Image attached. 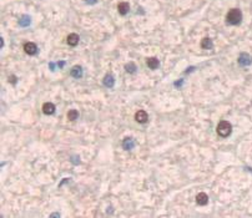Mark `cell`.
I'll list each match as a JSON object with an SVG mask.
<instances>
[{
  "instance_id": "16",
  "label": "cell",
  "mask_w": 252,
  "mask_h": 218,
  "mask_svg": "<svg viewBox=\"0 0 252 218\" xmlns=\"http://www.w3.org/2000/svg\"><path fill=\"white\" fill-rule=\"evenodd\" d=\"M125 70L129 72V74H134L136 71V65L134 62H129L125 65Z\"/></svg>"
},
{
  "instance_id": "3",
  "label": "cell",
  "mask_w": 252,
  "mask_h": 218,
  "mask_svg": "<svg viewBox=\"0 0 252 218\" xmlns=\"http://www.w3.org/2000/svg\"><path fill=\"white\" fill-rule=\"evenodd\" d=\"M239 64L241 66H247V65H251L252 64V57L247 54V52H244L240 55L239 57Z\"/></svg>"
},
{
  "instance_id": "11",
  "label": "cell",
  "mask_w": 252,
  "mask_h": 218,
  "mask_svg": "<svg viewBox=\"0 0 252 218\" xmlns=\"http://www.w3.org/2000/svg\"><path fill=\"white\" fill-rule=\"evenodd\" d=\"M134 146H135V141H134L132 138H130V137L125 138V140H124V142H123V147L125 148L126 151L132 150V148H134Z\"/></svg>"
},
{
  "instance_id": "2",
  "label": "cell",
  "mask_w": 252,
  "mask_h": 218,
  "mask_svg": "<svg viewBox=\"0 0 252 218\" xmlns=\"http://www.w3.org/2000/svg\"><path fill=\"white\" fill-rule=\"evenodd\" d=\"M216 131H217L219 136H221V137H227V136H230L231 132H232V126H231V123H230L229 121H225V120H224V121H221V122L217 125Z\"/></svg>"
},
{
  "instance_id": "4",
  "label": "cell",
  "mask_w": 252,
  "mask_h": 218,
  "mask_svg": "<svg viewBox=\"0 0 252 218\" xmlns=\"http://www.w3.org/2000/svg\"><path fill=\"white\" fill-rule=\"evenodd\" d=\"M135 120H136L139 123H145V122H147V120H149V115H147V112L140 110V111L136 112V115H135Z\"/></svg>"
},
{
  "instance_id": "12",
  "label": "cell",
  "mask_w": 252,
  "mask_h": 218,
  "mask_svg": "<svg viewBox=\"0 0 252 218\" xmlns=\"http://www.w3.org/2000/svg\"><path fill=\"white\" fill-rule=\"evenodd\" d=\"M212 46H214V44H212V40L210 37H204L202 39V41H201V47L202 49L210 50V49H212Z\"/></svg>"
},
{
  "instance_id": "7",
  "label": "cell",
  "mask_w": 252,
  "mask_h": 218,
  "mask_svg": "<svg viewBox=\"0 0 252 218\" xmlns=\"http://www.w3.org/2000/svg\"><path fill=\"white\" fill-rule=\"evenodd\" d=\"M79 35L78 34H69L68 35V37H66V41H68V44L70 45V46H75V45H78V42H79Z\"/></svg>"
},
{
  "instance_id": "14",
  "label": "cell",
  "mask_w": 252,
  "mask_h": 218,
  "mask_svg": "<svg viewBox=\"0 0 252 218\" xmlns=\"http://www.w3.org/2000/svg\"><path fill=\"white\" fill-rule=\"evenodd\" d=\"M81 75H83V69H81V66L78 65V66H74V67L71 69V76L79 79V77H81Z\"/></svg>"
},
{
  "instance_id": "6",
  "label": "cell",
  "mask_w": 252,
  "mask_h": 218,
  "mask_svg": "<svg viewBox=\"0 0 252 218\" xmlns=\"http://www.w3.org/2000/svg\"><path fill=\"white\" fill-rule=\"evenodd\" d=\"M196 202H197V205H200V206H205V205H207V202H209V196H207L206 193H204V192H200V193L196 196Z\"/></svg>"
},
{
  "instance_id": "19",
  "label": "cell",
  "mask_w": 252,
  "mask_h": 218,
  "mask_svg": "<svg viewBox=\"0 0 252 218\" xmlns=\"http://www.w3.org/2000/svg\"><path fill=\"white\" fill-rule=\"evenodd\" d=\"M96 0H86V2H89V4H94Z\"/></svg>"
},
{
  "instance_id": "15",
  "label": "cell",
  "mask_w": 252,
  "mask_h": 218,
  "mask_svg": "<svg viewBox=\"0 0 252 218\" xmlns=\"http://www.w3.org/2000/svg\"><path fill=\"white\" fill-rule=\"evenodd\" d=\"M78 117H79V112H78L76 110H70V111L68 112V120L74 121V120H76Z\"/></svg>"
},
{
  "instance_id": "18",
  "label": "cell",
  "mask_w": 252,
  "mask_h": 218,
  "mask_svg": "<svg viewBox=\"0 0 252 218\" xmlns=\"http://www.w3.org/2000/svg\"><path fill=\"white\" fill-rule=\"evenodd\" d=\"M10 82H11V84H13V82L15 84V82H16V77H10Z\"/></svg>"
},
{
  "instance_id": "17",
  "label": "cell",
  "mask_w": 252,
  "mask_h": 218,
  "mask_svg": "<svg viewBox=\"0 0 252 218\" xmlns=\"http://www.w3.org/2000/svg\"><path fill=\"white\" fill-rule=\"evenodd\" d=\"M30 24V20H29V17L28 16H25V17H21V20H20V25H29Z\"/></svg>"
},
{
  "instance_id": "5",
  "label": "cell",
  "mask_w": 252,
  "mask_h": 218,
  "mask_svg": "<svg viewBox=\"0 0 252 218\" xmlns=\"http://www.w3.org/2000/svg\"><path fill=\"white\" fill-rule=\"evenodd\" d=\"M24 51L28 54V55H35L36 51H38V47L34 42H26L24 45Z\"/></svg>"
},
{
  "instance_id": "9",
  "label": "cell",
  "mask_w": 252,
  "mask_h": 218,
  "mask_svg": "<svg viewBox=\"0 0 252 218\" xmlns=\"http://www.w3.org/2000/svg\"><path fill=\"white\" fill-rule=\"evenodd\" d=\"M118 10H119V12L121 14V15H126L127 12H129V10H130V5H129V2H119V5H118Z\"/></svg>"
},
{
  "instance_id": "10",
  "label": "cell",
  "mask_w": 252,
  "mask_h": 218,
  "mask_svg": "<svg viewBox=\"0 0 252 218\" xmlns=\"http://www.w3.org/2000/svg\"><path fill=\"white\" fill-rule=\"evenodd\" d=\"M147 66L151 70H155V69H157L160 66V61L156 57H150V59H147Z\"/></svg>"
},
{
  "instance_id": "13",
  "label": "cell",
  "mask_w": 252,
  "mask_h": 218,
  "mask_svg": "<svg viewBox=\"0 0 252 218\" xmlns=\"http://www.w3.org/2000/svg\"><path fill=\"white\" fill-rule=\"evenodd\" d=\"M104 85L106 86V87H113L114 86V82H115V79H114V76L113 75H110V74H108L105 77H104Z\"/></svg>"
},
{
  "instance_id": "8",
  "label": "cell",
  "mask_w": 252,
  "mask_h": 218,
  "mask_svg": "<svg viewBox=\"0 0 252 218\" xmlns=\"http://www.w3.org/2000/svg\"><path fill=\"white\" fill-rule=\"evenodd\" d=\"M43 112L45 115H53L55 112V105L51 102H45L43 105Z\"/></svg>"
},
{
  "instance_id": "1",
  "label": "cell",
  "mask_w": 252,
  "mask_h": 218,
  "mask_svg": "<svg viewBox=\"0 0 252 218\" xmlns=\"http://www.w3.org/2000/svg\"><path fill=\"white\" fill-rule=\"evenodd\" d=\"M226 20L230 25H239L242 20V12L240 9H231L227 15H226Z\"/></svg>"
}]
</instances>
